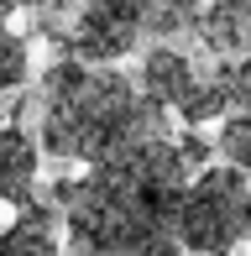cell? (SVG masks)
Listing matches in <instances>:
<instances>
[{"label": "cell", "mask_w": 251, "mask_h": 256, "mask_svg": "<svg viewBox=\"0 0 251 256\" xmlns=\"http://www.w3.org/2000/svg\"><path fill=\"white\" fill-rule=\"evenodd\" d=\"M188 162L168 136L89 162L84 178L52 183L74 256H178V204Z\"/></svg>", "instance_id": "obj_1"}, {"label": "cell", "mask_w": 251, "mask_h": 256, "mask_svg": "<svg viewBox=\"0 0 251 256\" xmlns=\"http://www.w3.org/2000/svg\"><path fill=\"white\" fill-rule=\"evenodd\" d=\"M168 136V120L116 68L58 58L42 78V152L58 162H100L120 146Z\"/></svg>", "instance_id": "obj_2"}, {"label": "cell", "mask_w": 251, "mask_h": 256, "mask_svg": "<svg viewBox=\"0 0 251 256\" xmlns=\"http://www.w3.org/2000/svg\"><path fill=\"white\" fill-rule=\"evenodd\" d=\"M251 236V183L236 168H199L178 204V251L230 256Z\"/></svg>", "instance_id": "obj_3"}, {"label": "cell", "mask_w": 251, "mask_h": 256, "mask_svg": "<svg viewBox=\"0 0 251 256\" xmlns=\"http://www.w3.org/2000/svg\"><path fill=\"white\" fill-rule=\"evenodd\" d=\"M131 48H136V32L126 26L120 16L100 10V6H78V10H74V26H68V37H63V52H68V58L94 63V68L120 63Z\"/></svg>", "instance_id": "obj_4"}, {"label": "cell", "mask_w": 251, "mask_h": 256, "mask_svg": "<svg viewBox=\"0 0 251 256\" xmlns=\"http://www.w3.org/2000/svg\"><path fill=\"white\" fill-rule=\"evenodd\" d=\"M110 16H120L136 37H173V32H194L204 0H84Z\"/></svg>", "instance_id": "obj_5"}, {"label": "cell", "mask_w": 251, "mask_h": 256, "mask_svg": "<svg viewBox=\"0 0 251 256\" xmlns=\"http://www.w3.org/2000/svg\"><path fill=\"white\" fill-rule=\"evenodd\" d=\"M194 37L214 58H241L251 52V0H204Z\"/></svg>", "instance_id": "obj_6"}, {"label": "cell", "mask_w": 251, "mask_h": 256, "mask_svg": "<svg viewBox=\"0 0 251 256\" xmlns=\"http://www.w3.org/2000/svg\"><path fill=\"white\" fill-rule=\"evenodd\" d=\"M194 78H199V68H194L188 52L178 48H152L142 58V94L157 104V110H178L184 94L194 89Z\"/></svg>", "instance_id": "obj_7"}, {"label": "cell", "mask_w": 251, "mask_h": 256, "mask_svg": "<svg viewBox=\"0 0 251 256\" xmlns=\"http://www.w3.org/2000/svg\"><path fill=\"white\" fill-rule=\"evenodd\" d=\"M37 199V142L21 126H0V204Z\"/></svg>", "instance_id": "obj_8"}, {"label": "cell", "mask_w": 251, "mask_h": 256, "mask_svg": "<svg viewBox=\"0 0 251 256\" xmlns=\"http://www.w3.org/2000/svg\"><path fill=\"white\" fill-rule=\"evenodd\" d=\"M58 225H52V204H21L10 230L0 236V256H58Z\"/></svg>", "instance_id": "obj_9"}, {"label": "cell", "mask_w": 251, "mask_h": 256, "mask_svg": "<svg viewBox=\"0 0 251 256\" xmlns=\"http://www.w3.org/2000/svg\"><path fill=\"white\" fill-rule=\"evenodd\" d=\"M230 110V100H225V84H220V74H199L194 78V89L184 94V104H178V115H184V126H210V120H220V115Z\"/></svg>", "instance_id": "obj_10"}, {"label": "cell", "mask_w": 251, "mask_h": 256, "mask_svg": "<svg viewBox=\"0 0 251 256\" xmlns=\"http://www.w3.org/2000/svg\"><path fill=\"white\" fill-rule=\"evenodd\" d=\"M214 152L225 157V168L251 172V115H230V120H220V142H214Z\"/></svg>", "instance_id": "obj_11"}, {"label": "cell", "mask_w": 251, "mask_h": 256, "mask_svg": "<svg viewBox=\"0 0 251 256\" xmlns=\"http://www.w3.org/2000/svg\"><path fill=\"white\" fill-rule=\"evenodd\" d=\"M26 74H32L26 42H21L16 32L0 21V94H6V89H21V84H26Z\"/></svg>", "instance_id": "obj_12"}, {"label": "cell", "mask_w": 251, "mask_h": 256, "mask_svg": "<svg viewBox=\"0 0 251 256\" xmlns=\"http://www.w3.org/2000/svg\"><path fill=\"white\" fill-rule=\"evenodd\" d=\"M21 6L32 10V26H37L48 42H58V48H63L68 26H74V0H21Z\"/></svg>", "instance_id": "obj_13"}, {"label": "cell", "mask_w": 251, "mask_h": 256, "mask_svg": "<svg viewBox=\"0 0 251 256\" xmlns=\"http://www.w3.org/2000/svg\"><path fill=\"white\" fill-rule=\"evenodd\" d=\"M214 74H220V84H225L230 110L251 115V52H241V58H220V63H214Z\"/></svg>", "instance_id": "obj_14"}, {"label": "cell", "mask_w": 251, "mask_h": 256, "mask_svg": "<svg viewBox=\"0 0 251 256\" xmlns=\"http://www.w3.org/2000/svg\"><path fill=\"white\" fill-rule=\"evenodd\" d=\"M173 146H178V157H184V162H188V172H194V168H210V152H214V146H210V142H204V136H199V131H194V126H188V131H184V136H178V142H173Z\"/></svg>", "instance_id": "obj_15"}, {"label": "cell", "mask_w": 251, "mask_h": 256, "mask_svg": "<svg viewBox=\"0 0 251 256\" xmlns=\"http://www.w3.org/2000/svg\"><path fill=\"white\" fill-rule=\"evenodd\" d=\"M10 10H21V0H0V21H10Z\"/></svg>", "instance_id": "obj_16"}]
</instances>
